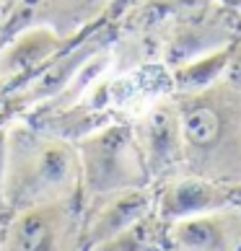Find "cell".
I'll return each mask as SVG.
<instances>
[{
  "label": "cell",
  "instance_id": "obj_1",
  "mask_svg": "<svg viewBox=\"0 0 241 251\" xmlns=\"http://www.w3.org/2000/svg\"><path fill=\"white\" fill-rule=\"evenodd\" d=\"M184 169L208 179L241 184V91L226 80L177 96Z\"/></svg>",
  "mask_w": 241,
  "mask_h": 251
},
{
  "label": "cell",
  "instance_id": "obj_2",
  "mask_svg": "<svg viewBox=\"0 0 241 251\" xmlns=\"http://www.w3.org/2000/svg\"><path fill=\"white\" fill-rule=\"evenodd\" d=\"M80 194V161L76 145L44 137L31 129H13L8 135L3 215Z\"/></svg>",
  "mask_w": 241,
  "mask_h": 251
},
{
  "label": "cell",
  "instance_id": "obj_3",
  "mask_svg": "<svg viewBox=\"0 0 241 251\" xmlns=\"http://www.w3.org/2000/svg\"><path fill=\"white\" fill-rule=\"evenodd\" d=\"M76 151L80 161V194L86 202L119 189L151 184L135 140V127L109 125L83 137Z\"/></svg>",
  "mask_w": 241,
  "mask_h": 251
},
{
  "label": "cell",
  "instance_id": "obj_4",
  "mask_svg": "<svg viewBox=\"0 0 241 251\" xmlns=\"http://www.w3.org/2000/svg\"><path fill=\"white\" fill-rule=\"evenodd\" d=\"M83 197L34 204L5 215L0 251H78Z\"/></svg>",
  "mask_w": 241,
  "mask_h": 251
},
{
  "label": "cell",
  "instance_id": "obj_5",
  "mask_svg": "<svg viewBox=\"0 0 241 251\" xmlns=\"http://www.w3.org/2000/svg\"><path fill=\"white\" fill-rule=\"evenodd\" d=\"M135 140L140 148L145 171L151 181L163 179L184 163L182 117L177 99H161L145 111L135 127Z\"/></svg>",
  "mask_w": 241,
  "mask_h": 251
},
{
  "label": "cell",
  "instance_id": "obj_6",
  "mask_svg": "<svg viewBox=\"0 0 241 251\" xmlns=\"http://www.w3.org/2000/svg\"><path fill=\"white\" fill-rule=\"evenodd\" d=\"M231 204H241V184L208 179V176L189 171L169 179L156 194V212L166 223L205 215V212L223 210Z\"/></svg>",
  "mask_w": 241,
  "mask_h": 251
},
{
  "label": "cell",
  "instance_id": "obj_7",
  "mask_svg": "<svg viewBox=\"0 0 241 251\" xmlns=\"http://www.w3.org/2000/svg\"><path fill=\"white\" fill-rule=\"evenodd\" d=\"M88 202L91 207H86V215L80 218L78 251L99 246L101 241L112 238L114 233L125 230L127 226H133L156 210V194H151L148 187L119 189L104 194V197H94Z\"/></svg>",
  "mask_w": 241,
  "mask_h": 251
},
{
  "label": "cell",
  "instance_id": "obj_8",
  "mask_svg": "<svg viewBox=\"0 0 241 251\" xmlns=\"http://www.w3.org/2000/svg\"><path fill=\"white\" fill-rule=\"evenodd\" d=\"M171 251H241V204L166 223Z\"/></svg>",
  "mask_w": 241,
  "mask_h": 251
},
{
  "label": "cell",
  "instance_id": "obj_9",
  "mask_svg": "<svg viewBox=\"0 0 241 251\" xmlns=\"http://www.w3.org/2000/svg\"><path fill=\"white\" fill-rule=\"evenodd\" d=\"M236 39H241V21H234L223 8H205L179 24L166 50V60L171 62V68H177L197 54L234 44Z\"/></svg>",
  "mask_w": 241,
  "mask_h": 251
},
{
  "label": "cell",
  "instance_id": "obj_10",
  "mask_svg": "<svg viewBox=\"0 0 241 251\" xmlns=\"http://www.w3.org/2000/svg\"><path fill=\"white\" fill-rule=\"evenodd\" d=\"M57 47H60V39L52 29L29 26L21 34H16L11 42H5V50L0 52V75L3 78L21 75V73L31 70L47 57H52Z\"/></svg>",
  "mask_w": 241,
  "mask_h": 251
},
{
  "label": "cell",
  "instance_id": "obj_11",
  "mask_svg": "<svg viewBox=\"0 0 241 251\" xmlns=\"http://www.w3.org/2000/svg\"><path fill=\"white\" fill-rule=\"evenodd\" d=\"M234 44H226V47H218L213 52L197 54V57H192L187 62L177 65V68H171V83H174L177 96L197 94V91H205V88L223 80L228 60H231V52H234Z\"/></svg>",
  "mask_w": 241,
  "mask_h": 251
},
{
  "label": "cell",
  "instance_id": "obj_12",
  "mask_svg": "<svg viewBox=\"0 0 241 251\" xmlns=\"http://www.w3.org/2000/svg\"><path fill=\"white\" fill-rule=\"evenodd\" d=\"M166 220H161L159 212L140 218L125 230L114 233L112 238L101 241L99 246L88 251H166Z\"/></svg>",
  "mask_w": 241,
  "mask_h": 251
},
{
  "label": "cell",
  "instance_id": "obj_13",
  "mask_svg": "<svg viewBox=\"0 0 241 251\" xmlns=\"http://www.w3.org/2000/svg\"><path fill=\"white\" fill-rule=\"evenodd\" d=\"M50 5V0H16L11 13H8L3 29H0V44L11 42L16 34H21L29 26H36V21L42 18L44 8Z\"/></svg>",
  "mask_w": 241,
  "mask_h": 251
},
{
  "label": "cell",
  "instance_id": "obj_14",
  "mask_svg": "<svg viewBox=\"0 0 241 251\" xmlns=\"http://www.w3.org/2000/svg\"><path fill=\"white\" fill-rule=\"evenodd\" d=\"M223 80L228 83V86H234L236 91H241V39H236V44H234V52H231V60H228Z\"/></svg>",
  "mask_w": 241,
  "mask_h": 251
},
{
  "label": "cell",
  "instance_id": "obj_15",
  "mask_svg": "<svg viewBox=\"0 0 241 251\" xmlns=\"http://www.w3.org/2000/svg\"><path fill=\"white\" fill-rule=\"evenodd\" d=\"M5 153H8V135L0 132V215H3V176H5Z\"/></svg>",
  "mask_w": 241,
  "mask_h": 251
},
{
  "label": "cell",
  "instance_id": "obj_16",
  "mask_svg": "<svg viewBox=\"0 0 241 251\" xmlns=\"http://www.w3.org/2000/svg\"><path fill=\"white\" fill-rule=\"evenodd\" d=\"M166 251H171V249H166Z\"/></svg>",
  "mask_w": 241,
  "mask_h": 251
}]
</instances>
